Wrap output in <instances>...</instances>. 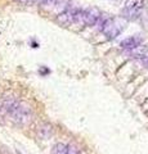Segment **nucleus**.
Here are the masks:
<instances>
[{"instance_id": "nucleus-1", "label": "nucleus", "mask_w": 148, "mask_h": 154, "mask_svg": "<svg viewBox=\"0 0 148 154\" xmlns=\"http://www.w3.org/2000/svg\"><path fill=\"white\" fill-rule=\"evenodd\" d=\"M3 108L9 114L12 121L16 122L17 125H21V126L28 125L32 121V117H34L30 105L23 103V102H18V100L13 99V98L4 99Z\"/></svg>"}, {"instance_id": "nucleus-2", "label": "nucleus", "mask_w": 148, "mask_h": 154, "mask_svg": "<svg viewBox=\"0 0 148 154\" xmlns=\"http://www.w3.org/2000/svg\"><path fill=\"white\" fill-rule=\"evenodd\" d=\"M126 26V21L122 17H112L108 18L102 25V32L107 38H115L124 31Z\"/></svg>"}, {"instance_id": "nucleus-3", "label": "nucleus", "mask_w": 148, "mask_h": 154, "mask_svg": "<svg viewBox=\"0 0 148 154\" xmlns=\"http://www.w3.org/2000/svg\"><path fill=\"white\" fill-rule=\"evenodd\" d=\"M146 7V0H126L122 8V18L125 21H135L140 17Z\"/></svg>"}, {"instance_id": "nucleus-4", "label": "nucleus", "mask_w": 148, "mask_h": 154, "mask_svg": "<svg viewBox=\"0 0 148 154\" xmlns=\"http://www.w3.org/2000/svg\"><path fill=\"white\" fill-rule=\"evenodd\" d=\"M99 18H101V12H99L98 8L90 7L83 11V19L85 26H94L99 21Z\"/></svg>"}, {"instance_id": "nucleus-5", "label": "nucleus", "mask_w": 148, "mask_h": 154, "mask_svg": "<svg viewBox=\"0 0 148 154\" xmlns=\"http://www.w3.org/2000/svg\"><path fill=\"white\" fill-rule=\"evenodd\" d=\"M142 42H143V38H142L139 35H134V36H130V37L125 38V40H122L121 44H120V46L122 48V49L133 50L134 48L139 46Z\"/></svg>"}, {"instance_id": "nucleus-6", "label": "nucleus", "mask_w": 148, "mask_h": 154, "mask_svg": "<svg viewBox=\"0 0 148 154\" xmlns=\"http://www.w3.org/2000/svg\"><path fill=\"white\" fill-rule=\"evenodd\" d=\"M54 134V128L53 126H52L50 123H41L39 128H37V135H39V137L43 139V140H48V139H50L52 136H53Z\"/></svg>"}, {"instance_id": "nucleus-7", "label": "nucleus", "mask_w": 148, "mask_h": 154, "mask_svg": "<svg viewBox=\"0 0 148 154\" xmlns=\"http://www.w3.org/2000/svg\"><path fill=\"white\" fill-rule=\"evenodd\" d=\"M57 22L62 25L63 27H67L70 26L71 23L74 22V12L70 11V9H66L65 12H62L58 14V17H57Z\"/></svg>"}, {"instance_id": "nucleus-8", "label": "nucleus", "mask_w": 148, "mask_h": 154, "mask_svg": "<svg viewBox=\"0 0 148 154\" xmlns=\"http://www.w3.org/2000/svg\"><path fill=\"white\" fill-rule=\"evenodd\" d=\"M148 53V44H140L139 46L134 48L133 50H130V54L135 58H140V57H144Z\"/></svg>"}, {"instance_id": "nucleus-9", "label": "nucleus", "mask_w": 148, "mask_h": 154, "mask_svg": "<svg viewBox=\"0 0 148 154\" xmlns=\"http://www.w3.org/2000/svg\"><path fill=\"white\" fill-rule=\"evenodd\" d=\"M66 153H67V145H65L62 143L55 144L53 149H52V154H66Z\"/></svg>"}, {"instance_id": "nucleus-10", "label": "nucleus", "mask_w": 148, "mask_h": 154, "mask_svg": "<svg viewBox=\"0 0 148 154\" xmlns=\"http://www.w3.org/2000/svg\"><path fill=\"white\" fill-rule=\"evenodd\" d=\"M74 22L77 23V25H84L83 11H76V12H74Z\"/></svg>"}, {"instance_id": "nucleus-11", "label": "nucleus", "mask_w": 148, "mask_h": 154, "mask_svg": "<svg viewBox=\"0 0 148 154\" xmlns=\"http://www.w3.org/2000/svg\"><path fill=\"white\" fill-rule=\"evenodd\" d=\"M66 154H79V150L74 145H67V153Z\"/></svg>"}, {"instance_id": "nucleus-12", "label": "nucleus", "mask_w": 148, "mask_h": 154, "mask_svg": "<svg viewBox=\"0 0 148 154\" xmlns=\"http://www.w3.org/2000/svg\"><path fill=\"white\" fill-rule=\"evenodd\" d=\"M18 2L23 4H34V3H37V0H18Z\"/></svg>"}]
</instances>
